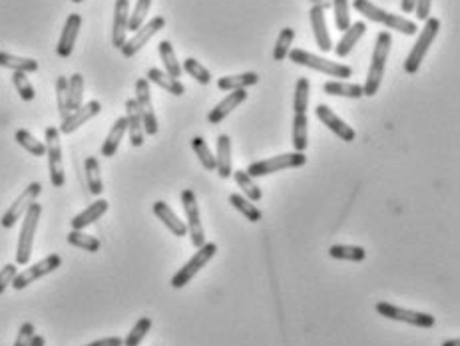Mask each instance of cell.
Here are the masks:
<instances>
[{"instance_id": "obj_40", "label": "cell", "mask_w": 460, "mask_h": 346, "mask_svg": "<svg viewBox=\"0 0 460 346\" xmlns=\"http://www.w3.org/2000/svg\"><path fill=\"white\" fill-rule=\"evenodd\" d=\"M293 40H295V30H293V28H289V26H287V28H283V30L279 32V38H277V42H275V48H273L275 62H283L287 56H289Z\"/></svg>"}, {"instance_id": "obj_35", "label": "cell", "mask_w": 460, "mask_h": 346, "mask_svg": "<svg viewBox=\"0 0 460 346\" xmlns=\"http://www.w3.org/2000/svg\"><path fill=\"white\" fill-rule=\"evenodd\" d=\"M84 172H86L88 189L92 195H100L104 191V184H102V175H100V163L94 155H88L84 161Z\"/></svg>"}, {"instance_id": "obj_47", "label": "cell", "mask_w": 460, "mask_h": 346, "mask_svg": "<svg viewBox=\"0 0 460 346\" xmlns=\"http://www.w3.org/2000/svg\"><path fill=\"white\" fill-rule=\"evenodd\" d=\"M13 84L14 88H16V92H18V96L25 99V102H32V99H34L36 92H34V86L30 84V80L26 78V74H22V72H14Z\"/></svg>"}, {"instance_id": "obj_13", "label": "cell", "mask_w": 460, "mask_h": 346, "mask_svg": "<svg viewBox=\"0 0 460 346\" xmlns=\"http://www.w3.org/2000/svg\"><path fill=\"white\" fill-rule=\"evenodd\" d=\"M163 26H165V18H163V16H156V18H151L149 22L140 26L136 32H134V36L130 38V40H126V44L120 48L122 56H126V58L136 56L137 52L144 48L151 38L156 36L160 30H163Z\"/></svg>"}, {"instance_id": "obj_30", "label": "cell", "mask_w": 460, "mask_h": 346, "mask_svg": "<svg viewBox=\"0 0 460 346\" xmlns=\"http://www.w3.org/2000/svg\"><path fill=\"white\" fill-rule=\"evenodd\" d=\"M0 66L13 72H22V74H30L38 70V62L34 58H22V56H14L8 52H0Z\"/></svg>"}, {"instance_id": "obj_24", "label": "cell", "mask_w": 460, "mask_h": 346, "mask_svg": "<svg viewBox=\"0 0 460 346\" xmlns=\"http://www.w3.org/2000/svg\"><path fill=\"white\" fill-rule=\"evenodd\" d=\"M365 32H367V25L365 22H353V25L349 26L347 30L343 32V38L339 40V44L335 46V54L339 58H345L349 56L353 48L357 46V42L365 36Z\"/></svg>"}, {"instance_id": "obj_48", "label": "cell", "mask_w": 460, "mask_h": 346, "mask_svg": "<svg viewBox=\"0 0 460 346\" xmlns=\"http://www.w3.org/2000/svg\"><path fill=\"white\" fill-rule=\"evenodd\" d=\"M335 8V25L341 32H345L351 26V14H349V0H333Z\"/></svg>"}, {"instance_id": "obj_9", "label": "cell", "mask_w": 460, "mask_h": 346, "mask_svg": "<svg viewBox=\"0 0 460 346\" xmlns=\"http://www.w3.org/2000/svg\"><path fill=\"white\" fill-rule=\"evenodd\" d=\"M374 310L391 321L407 322L411 326H419V328H433L436 324V319L428 312H419V310H409L397 307V305H391V303H377Z\"/></svg>"}, {"instance_id": "obj_50", "label": "cell", "mask_w": 460, "mask_h": 346, "mask_svg": "<svg viewBox=\"0 0 460 346\" xmlns=\"http://www.w3.org/2000/svg\"><path fill=\"white\" fill-rule=\"evenodd\" d=\"M36 334V328H34V324L32 322H25L22 326H20V331H18V336H16V340H14L13 346H28L30 345V340H32V336Z\"/></svg>"}, {"instance_id": "obj_11", "label": "cell", "mask_w": 460, "mask_h": 346, "mask_svg": "<svg viewBox=\"0 0 460 346\" xmlns=\"http://www.w3.org/2000/svg\"><path fill=\"white\" fill-rule=\"evenodd\" d=\"M40 191H42V186H40L38 181L28 184V187H26L25 191H22L18 198L14 199L13 205L4 211V215H2V219H0V225H2L4 229L14 227V225L18 223V219L25 217V213L28 211V207L36 201V198L40 195Z\"/></svg>"}, {"instance_id": "obj_6", "label": "cell", "mask_w": 460, "mask_h": 346, "mask_svg": "<svg viewBox=\"0 0 460 346\" xmlns=\"http://www.w3.org/2000/svg\"><path fill=\"white\" fill-rule=\"evenodd\" d=\"M305 163H307L305 153H301V151H289V153H281V155H275V158L253 161L248 167V173L251 177H265V175L283 172V169L303 167Z\"/></svg>"}, {"instance_id": "obj_51", "label": "cell", "mask_w": 460, "mask_h": 346, "mask_svg": "<svg viewBox=\"0 0 460 346\" xmlns=\"http://www.w3.org/2000/svg\"><path fill=\"white\" fill-rule=\"evenodd\" d=\"M431 4H433V0H417L414 13H417L419 20H426L431 16Z\"/></svg>"}, {"instance_id": "obj_44", "label": "cell", "mask_w": 460, "mask_h": 346, "mask_svg": "<svg viewBox=\"0 0 460 346\" xmlns=\"http://www.w3.org/2000/svg\"><path fill=\"white\" fill-rule=\"evenodd\" d=\"M182 68H184L187 74L191 76L196 82H199L201 86H208V84L212 82V74H210V70H208L205 66H201V64H199L196 58H186Z\"/></svg>"}, {"instance_id": "obj_28", "label": "cell", "mask_w": 460, "mask_h": 346, "mask_svg": "<svg viewBox=\"0 0 460 346\" xmlns=\"http://www.w3.org/2000/svg\"><path fill=\"white\" fill-rule=\"evenodd\" d=\"M259 82L257 72H243L236 76H224L217 80V88L222 92H236V90H248L249 86H255Z\"/></svg>"}, {"instance_id": "obj_53", "label": "cell", "mask_w": 460, "mask_h": 346, "mask_svg": "<svg viewBox=\"0 0 460 346\" xmlns=\"http://www.w3.org/2000/svg\"><path fill=\"white\" fill-rule=\"evenodd\" d=\"M414 4L417 0H400V11L405 14H411L414 11Z\"/></svg>"}, {"instance_id": "obj_5", "label": "cell", "mask_w": 460, "mask_h": 346, "mask_svg": "<svg viewBox=\"0 0 460 346\" xmlns=\"http://www.w3.org/2000/svg\"><path fill=\"white\" fill-rule=\"evenodd\" d=\"M438 30H440V20L435 18V16H428V18L424 20L423 32L419 34L414 46H412L409 56H407V60H405L407 74H417V72H419V68H421V64H423L424 56H426V52L431 48V44H433L435 38L438 36Z\"/></svg>"}, {"instance_id": "obj_3", "label": "cell", "mask_w": 460, "mask_h": 346, "mask_svg": "<svg viewBox=\"0 0 460 346\" xmlns=\"http://www.w3.org/2000/svg\"><path fill=\"white\" fill-rule=\"evenodd\" d=\"M287 58H289L291 62L299 64V66L313 68V70H317V72H321V74H327L329 78H343V80H345V78H351V76H353V68L347 66V64L331 62V60H327L323 56L311 54V52H307V50H291Z\"/></svg>"}, {"instance_id": "obj_42", "label": "cell", "mask_w": 460, "mask_h": 346, "mask_svg": "<svg viewBox=\"0 0 460 346\" xmlns=\"http://www.w3.org/2000/svg\"><path fill=\"white\" fill-rule=\"evenodd\" d=\"M191 148H194V151H196V155H198L201 167H203V169H208V172H215V155L212 153V149L208 148L205 139H203V137L196 136L194 139H191Z\"/></svg>"}, {"instance_id": "obj_12", "label": "cell", "mask_w": 460, "mask_h": 346, "mask_svg": "<svg viewBox=\"0 0 460 346\" xmlns=\"http://www.w3.org/2000/svg\"><path fill=\"white\" fill-rule=\"evenodd\" d=\"M62 265V257L60 255H56V253H52L48 257H44L42 261H38L34 265H30L28 269L25 271H20L16 277H14L13 286L16 291H22L26 289L28 284H32L38 279H42V277H46L50 272H54L58 267Z\"/></svg>"}, {"instance_id": "obj_54", "label": "cell", "mask_w": 460, "mask_h": 346, "mask_svg": "<svg viewBox=\"0 0 460 346\" xmlns=\"http://www.w3.org/2000/svg\"><path fill=\"white\" fill-rule=\"evenodd\" d=\"M44 345H46V338H44V336H40V334H34L28 346H44Z\"/></svg>"}, {"instance_id": "obj_23", "label": "cell", "mask_w": 460, "mask_h": 346, "mask_svg": "<svg viewBox=\"0 0 460 346\" xmlns=\"http://www.w3.org/2000/svg\"><path fill=\"white\" fill-rule=\"evenodd\" d=\"M309 18H311L313 36H315L317 46L323 50V52H331V50H333V42H331L329 30H327V20H325L323 6H319V4H317V6H311Z\"/></svg>"}, {"instance_id": "obj_19", "label": "cell", "mask_w": 460, "mask_h": 346, "mask_svg": "<svg viewBox=\"0 0 460 346\" xmlns=\"http://www.w3.org/2000/svg\"><path fill=\"white\" fill-rule=\"evenodd\" d=\"M245 99H248V90H236V92L227 94V96H225L219 104H215V108L208 113V122L213 125L222 124L225 118L236 110L237 106H241Z\"/></svg>"}, {"instance_id": "obj_56", "label": "cell", "mask_w": 460, "mask_h": 346, "mask_svg": "<svg viewBox=\"0 0 460 346\" xmlns=\"http://www.w3.org/2000/svg\"><path fill=\"white\" fill-rule=\"evenodd\" d=\"M72 2H74V4H80V2H82V0H72Z\"/></svg>"}, {"instance_id": "obj_22", "label": "cell", "mask_w": 460, "mask_h": 346, "mask_svg": "<svg viewBox=\"0 0 460 346\" xmlns=\"http://www.w3.org/2000/svg\"><path fill=\"white\" fill-rule=\"evenodd\" d=\"M231 137L227 134H219L217 136V144H215V172L219 177H231Z\"/></svg>"}, {"instance_id": "obj_2", "label": "cell", "mask_w": 460, "mask_h": 346, "mask_svg": "<svg viewBox=\"0 0 460 346\" xmlns=\"http://www.w3.org/2000/svg\"><path fill=\"white\" fill-rule=\"evenodd\" d=\"M353 6L359 11V14H363L365 18L373 20V22H379V25L386 26L388 30H397L400 34H407V36H412L417 34L419 26L414 25L412 20L405 18V16H398V14L386 13L383 8L374 6L371 0H355Z\"/></svg>"}, {"instance_id": "obj_8", "label": "cell", "mask_w": 460, "mask_h": 346, "mask_svg": "<svg viewBox=\"0 0 460 346\" xmlns=\"http://www.w3.org/2000/svg\"><path fill=\"white\" fill-rule=\"evenodd\" d=\"M215 253H217V245H215V243H203L201 247H198L196 255L187 261L186 265L172 277V283L170 284H172L174 289H184V286L215 257Z\"/></svg>"}, {"instance_id": "obj_1", "label": "cell", "mask_w": 460, "mask_h": 346, "mask_svg": "<svg viewBox=\"0 0 460 346\" xmlns=\"http://www.w3.org/2000/svg\"><path fill=\"white\" fill-rule=\"evenodd\" d=\"M391 46H393V36L391 32H379L377 42H374L373 56H371V66H369V74L365 80V86H363V96H371L379 92L381 82H383V76H385L386 60H388V54H391Z\"/></svg>"}, {"instance_id": "obj_55", "label": "cell", "mask_w": 460, "mask_h": 346, "mask_svg": "<svg viewBox=\"0 0 460 346\" xmlns=\"http://www.w3.org/2000/svg\"><path fill=\"white\" fill-rule=\"evenodd\" d=\"M442 346H460V340L459 338H450V340H445Z\"/></svg>"}, {"instance_id": "obj_45", "label": "cell", "mask_w": 460, "mask_h": 346, "mask_svg": "<svg viewBox=\"0 0 460 346\" xmlns=\"http://www.w3.org/2000/svg\"><path fill=\"white\" fill-rule=\"evenodd\" d=\"M149 6H151V0H137L136 6H134V11H132L130 18H128V30L136 32L137 28L146 22V16H148Z\"/></svg>"}, {"instance_id": "obj_26", "label": "cell", "mask_w": 460, "mask_h": 346, "mask_svg": "<svg viewBox=\"0 0 460 346\" xmlns=\"http://www.w3.org/2000/svg\"><path fill=\"white\" fill-rule=\"evenodd\" d=\"M126 134H128V120H126V116H122V118H118V120L114 122L110 134L104 139V144H102V155H104V158H114Z\"/></svg>"}, {"instance_id": "obj_29", "label": "cell", "mask_w": 460, "mask_h": 346, "mask_svg": "<svg viewBox=\"0 0 460 346\" xmlns=\"http://www.w3.org/2000/svg\"><path fill=\"white\" fill-rule=\"evenodd\" d=\"M293 151H305L309 146V120L307 113L293 116Z\"/></svg>"}, {"instance_id": "obj_7", "label": "cell", "mask_w": 460, "mask_h": 346, "mask_svg": "<svg viewBox=\"0 0 460 346\" xmlns=\"http://www.w3.org/2000/svg\"><path fill=\"white\" fill-rule=\"evenodd\" d=\"M46 137V155H48V172H50V184L60 189L66 184V173H64V161H62V144H60V132L58 127L50 125L44 132Z\"/></svg>"}, {"instance_id": "obj_25", "label": "cell", "mask_w": 460, "mask_h": 346, "mask_svg": "<svg viewBox=\"0 0 460 346\" xmlns=\"http://www.w3.org/2000/svg\"><path fill=\"white\" fill-rule=\"evenodd\" d=\"M108 201L106 199H98V201H94V203H90L86 209L82 211V213H78L74 219L70 221L72 225V229H78V231H82L84 227L88 225H92V223H96L108 211Z\"/></svg>"}, {"instance_id": "obj_52", "label": "cell", "mask_w": 460, "mask_h": 346, "mask_svg": "<svg viewBox=\"0 0 460 346\" xmlns=\"http://www.w3.org/2000/svg\"><path fill=\"white\" fill-rule=\"evenodd\" d=\"M86 346H124V340L120 336H106V338H100V340H94Z\"/></svg>"}, {"instance_id": "obj_31", "label": "cell", "mask_w": 460, "mask_h": 346, "mask_svg": "<svg viewBox=\"0 0 460 346\" xmlns=\"http://www.w3.org/2000/svg\"><path fill=\"white\" fill-rule=\"evenodd\" d=\"M323 92L329 96H343V98L359 99L363 98V86L361 84H351L343 80H333V82H325Z\"/></svg>"}, {"instance_id": "obj_20", "label": "cell", "mask_w": 460, "mask_h": 346, "mask_svg": "<svg viewBox=\"0 0 460 346\" xmlns=\"http://www.w3.org/2000/svg\"><path fill=\"white\" fill-rule=\"evenodd\" d=\"M126 120H128V134H130V144L134 148H142L144 146V122H142V113L137 108V102L134 98L126 102Z\"/></svg>"}, {"instance_id": "obj_37", "label": "cell", "mask_w": 460, "mask_h": 346, "mask_svg": "<svg viewBox=\"0 0 460 346\" xmlns=\"http://www.w3.org/2000/svg\"><path fill=\"white\" fill-rule=\"evenodd\" d=\"M229 203H231L243 217H248V221H262L263 213L257 209V207L253 205V201H249L248 198H243V195H239V193H231V195H229Z\"/></svg>"}, {"instance_id": "obj_39", "label": "cell", "mask_w": 460, "mask_h": 346, "mask_svg": "<svg viewBox=\"0 0 460 346\" xmlns=\"http://www.w3.org/2000/svg\"><path fill=\"white\" fill-rule=\"evenodd\" d=\"M66 241L76 249H82V251H88V253H98L100 251V241L96 237L86 235L84 231H78V229H72L68 235H66Z\"/></svg>"}, {"instance_id": "obj_38", "label": "cell", "mask_w": 460, "mask_h": 346, "mask_svg": "<svg viewBox=\"0 0 460 346\" xmlns=\"http://www.w3.org/2000/svg\"><path fill=\"white\" fill-rule=\"evenodd\" d=\"M329 255L333 259L339 261H353V263H361L367 257V251L357 245H331L329 247Z\"/></svg>"}, {"instance_id": "obj_41", "label": "cell", "mask_w": 460, "mask_h": 346, "mask_svg": "<svg viewBox=\"0 0 460 346\" xmlns=\"http://www.w3.org/2000/svg\"><path fill=\"white\" fill-rule=\"evenodd\" d=\"M309 94H311V84L307 78H299L295 84V96H293V111L295 113H305L309 108Z\"/></svg>"}, {"instance_id": "obj_4", "label": "cell", "mask_w": 460, "mask_h": 346, "mask_svg": "<svg viewBox=\"0 0 460 346\" xmlns=\"http://www.w3.org/2000/svg\"><path fill=\"white\" fill-rule=\"evenodd\" d=\"M40 215H42V205L36 201L25 213V221H22V229H20V235H18V245H16V265H20V267L30 263Z\"/></svg>"}, {"instance_id": "obj_27", "label": "cell", "mask_w": 460, "mask_h": 346, "mask_svg": "<svg viewBox=\"0 0 460 346\" xmlns=\"http://www.w3.org/2000/svg\"><path fill=\"white\" fill-rule=\"evenodd\" d=\"M146 80L151 82V84H156V86H160L168 94H172V96H184V92H186V86L177 78H172V76L158 70V68H149L148 72H146Z\"/></svg>"}, {"instance_id": "obj_16", "label": "cell", "mask_w": 460, "mask_h": 346, "mask_svg": "<svg viewBox=\"0 0 460 346\" xmlns=\"http://www.w3.org/2000/svg\"><path fill=\"white\" fill-rule=\"evenodd\" d=\"M315 116L323 122L337 137H341L343 141H355V137H357V132L347 124V122H343L339 116H337L335 111L331 110L329 106H325V104H319L317 108H315Z\"/></svg>"}, {"instance_id": "obj_14", "label": "cell", "mask_w": 460, "mask_h": 346, "mask_svg": "<svg viewBox=\"0 0 460 346\" xmlns=\"http://www.w3.org/2000/svg\"><path fill=\"white\" fill-rule=\"evenodd\" d=\"M137 108L142 113V122H144V132L148 136H156L158 134V118L154 111V104H151V92H149V82L146 78H140L136 82V98Z\"/></svg>"}, {"instance_id": "obj_43", "label": "cell", "mask_w": 460, "mask_h": 346, "mask_svg": "<svg viewBox=\"0 0 460 346\" xmlns=\"http://www.w3.org/2000/svg\"><path fill=\"white\" fill-rule=\"evenodd\" d=\"M151 331V319L148 317H142L140 321L132 326V331L128 333L124 338V346H140V342L146 338V334Z\"/></svg>"}, {"instance_id": "obj_36", "label": "cell", "mask_w": 460, "mask_h": 346, "mask_svg": "<svg viewBox=\"0 0 460 346\" xmlns=\"http://www.w3.org/2000/svg\"><path fill=\"white\" fill-rule=\"evenodd\" d=\"M82 99H84V76L76 72L68 80V110H70V113L82 106Z\"/></svg>"}, {"instance_id": "obj_46", "label": "cell", "mask_w": 460, "mask_h": 346, "mask_svg": "<svg viewBox=\"0 0 460 346\" xmlns=\"http://www.w3.org/2000/svg\"><path fill=\"white\" fill-rule=\"evenodd\" d=\"M56 102H58V113L64 120L70 113V110H68V78L66 76L56 78Z\"/></svg>"}, {"instance_id": "obj_49", "label": "cell", "mask_w": 460, "mask_h": 346, "mask_svg": "<svg viewBox=\"0 0 460 346\" xmlns=\"http://www.w3.org/2000/svg\"><path fill=\"white\" fill-rule=\"evenodd\" d=\"M16 275H18V267L13 265V263H8V265L2 267V271H0V295L8 289V284H13Z\"/></svg>"}, {"instance_id": "obj_34", "label": "cell", "mask_w": 460, "mask_h": 346, "mask_svg": "<svg viewBox=\"0 0 460 346\" xmlns=\"http://www.w3.org/2000/svg\"><path fill=\"white\" fill-rule=\"evenodd\" d=\"M14 139L18 141L20 148H25L26 151L32 153L34 158H44V155H46V144L40 141V139H36V137L32 136L28 130H16Z\"/></svg>"}, {"instance_id": "obj_10", "label": "cell", "mask_w": 460, "mask_h": 346, "mask_svg": "<svg viewBox=\"0 0 460 346\" xmlns=\"http://www.w3.org/2000/svg\"><path fill=\"white\" fill-rule=\"evenodd\" d=\"M180 199H182V207H184V213H186L187 233L191 237V243H194L196 249L201 247L205 243V233H203V225H201V215H199L196 193L191 189H184Z\"/></svg>"}, {"instance_id": "obj_21", "label": "cell", "mask_w": 460, "mask_h": 346, "mask_svg": "<svg viewBox=\"0 0 460 346\" xmlns=\"http://www.w3.org/2000/svg\"><path fill=\"white\" fill-rule=\"evenodd\" d=\"M151 211H154V215L160 219V221L174 233L175 237H186L187 235V225L186 221H182L177 215H175V211L165 203V201H156L154 205H151Z\"/></svg>"}, {"instance_id": "obj_32", "label": "cell", "mask_w": 460, "mask_h": 346, "mask_svg": "<svg viewBox=\"0 0 460 346\" xmlns=\"http://www.w3.org/2000/svg\"><path fill=\"white\" fill-rule=\"evenodd\" d=\"M231 175H234V179H236L237 187H239V189L245 193L243 198H248L249 201H255V203H257V201H262L263 199L262 187L253 181V177H251V175H249L245 169H237V172H234Z\"/></svg>"}, {"instance_id": "obj_15", "label": "cell", "mask_w": 460, "mask_h": 346, "mask_svg": "<svg viewBox=\"0 0 460 346\" xmlns=\"http://www.w3.org/2000/svg\"><path fill=\"white\" fill-rule=\"evenodd\" d=\"M100 111H102V104H100L98 99H92V102H88V104H82L78 110H74L72 113H68V116L64 118L62 124L58 127V132L68 136V134L76 132L80 125H84L86 122H90L92 118H96Z\"/></svg>"}, {"instance_id": "obj_33", "label": "cell", "mask_w": 460, "mask_h": 346, "mask_svg": "<svg viewBox=\"0 0 460 346\" xmlns=\"http://www.w3.org/2000/svg\"><path fill=\"white\" fill-rule=\"evenodd\" d=\"M158 50H160L162 64L165 66V74H170L172 78H180V76L184 74V68H182V64L177 62V58H175V50L170 40H162L160 46H158Z\"/></svg>"}, {"instance_id": "obj_17", "label": "cell", "mask_w": 460, "mask_h": 346, "mask_svg": "<svg viewBox=\"0 0 460 346\" xmlns=\"http://www.w3.org/2000/svg\"><path fill=\"white\" fill-rule=\"evenodd\" d=\"M80 28H82V16L72 13L66 18V22H64L62 34H60V40H58V46H56V54L60 58H68L72 54Z\"/></svg>"}, {"instance_id": "obj_18", "label": "cell", "mask_w": 460, "mask_h": 346, "mask_svg": "<svg viewBox=\"0 0 460 346\" xmlns=\"http://www.w3.org/2000/svg\"><path fill=\"white\" fill-rule=\"evenodd\" d=\"M128 18H130V2L116 0L114 4V25H112V44L114 48H122L128 40Z\"/></svg>"}]
</instances>
